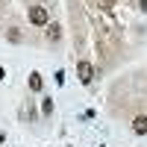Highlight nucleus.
I'll return each instance as SVG.
<instances>
[{
	"label": "nucleus",
	"instance_id": "39448f33",
	"mask_svg": "<svg viewBox=\"0 0 147 147\" xmlns=\"http://www.w3.org/2000/svg\"><path fill=\"white\" fill-rule=\"evenodd\" d=\"M47 35H50V41H59V35H62V32H59L56 24H50V27H47Z\"/></svg>",
	"mask_w": 147,
	"mask_h": 147
},
{
	"label": "nucleus",
	"instance_id": "f257e3e1",
	"mask_svg": "<svg viewBox=\"0 0 147 147\" xmlns=\"http://www.w3.org/2000/svg\"><path fill=\"white\" fill-rule=\"evenodd\" d=\"M77 74H80V82L88 85V82L94 80V65H91V62H80V65H77Z\"/></svg>",
	"mask_w": 147,
	"mask_h": 147
},
{
	"label": "nucleus",
	"instance_id": "f03ea898",
	"mask_svg": "<svg viewBox=\"0 0 147 147\" xmlns=\"http://www.w3.org/2000/svg\"><path fill=\"white\" fill-rule=\"evenodd\" d=\"M30 21L35 24V27H44V24H47V9L32 6V9H30Z\"/></svg>",
	"mask_w": 147,
	"mask_h": 147
},
{
	"label": "nucleus",
	"instance_id": "20e7f679",
	"mask_svg": "<svg viewBox=\"0 0 147 147\" xmlns=\"http://www.w3.org/2000/svg\"><path fill=\"white\" fill-rule=\"evenodd\" d=\"M30 88L32 91H41V74H30Z\"/></svg>",
	"mask_w": 147,
	"mask_h": 147
},
{
	"label": "nucleus",
	"instance_id": "423d86ee",
	"mask_svg": "<svg viewBox=\"0 0 147 147\" xmlns=\"http://www.w3.org/2000/svg\"><path fill=\"white\" fill-rule=\"evenodd\" d=\"M41 112H44V115H53V100H44V103H41Z\"/></svg>",
	"mask_w": 147,
	"mask_h": 147
},
{
	"label": "nucleus",
	"instance_id": "0eeeda50",
	"mask_svg": "<svg viewBox=\"0 0 147 147\" xmlns=\"http://www.w3.org/2000/svg\"><path fill=\"white\" fill-rule=\"evenodd\" d=\"M138 9H141V12H147V0H138Z\"/></svg>",
	"mask_w": 147,
	"mask_h": 147
},
{
	"label": "nucleus",
	"instance_id": "7ed1b4c3",
	"mask_svg": "<svg viewBox=\"0 0 147 147\" xmlns=\"http://www.w3.org/2000/svg\"><path fill=\"white\" fill-rule=\"evenodd\" d=\"M132 129H136L138 136H144V132H147V118H144V115L136 118V121H132Z\"/></svg>",
	"mask_w": 147,
	"mask_h": 147
}]
</instances>
